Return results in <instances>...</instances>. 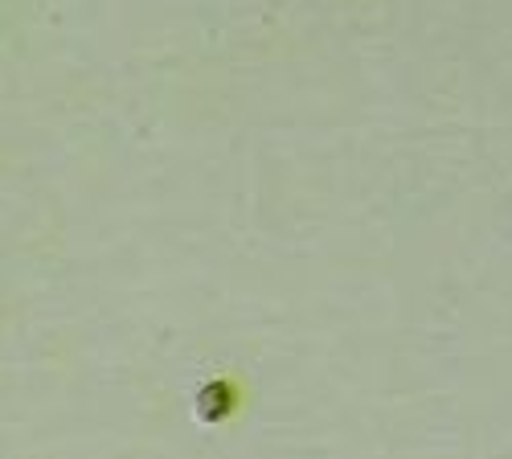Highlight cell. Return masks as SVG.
<instances>
[{
  "mask_svg": "<svg viewBox=\"0 0 512 459\" xmlns=\"http://www.w3.org/2000/svg\"><path fill=\"white\" fill-rule=\"evenodd\" d=\"M242 410V386L234 378H209L193 394V414L201 427H222Z\"/></svg>",
  "mask_w": 512,
  "mask_h": 459,
  "instance_id": "1",
  "label": "cell"
}]
</instances>
